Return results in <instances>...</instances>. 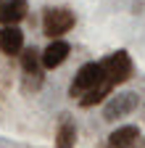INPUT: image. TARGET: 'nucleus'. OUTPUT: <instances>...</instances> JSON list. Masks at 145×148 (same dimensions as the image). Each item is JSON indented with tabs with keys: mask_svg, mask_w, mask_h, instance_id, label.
Here are the masks:
<instances>
[{
	"mask_svg": "<svg viewBox=\"0 0 145 148\" xmlns=\"http://www.w3.org/2000/svg\"><path fill=\"white\" fill-rule=\"evenodd\" d=\"M103 64V74H106V87L108 90H114L116 85H124L127 79L132 77V58H129V53L127 50H116L111 53Z\"/></svg>",
	"mask_w": 145,
	"mask_h": 148,
	"instance_id": "f257e3e1",
	"label": "nucleus"
},
{
	"mask_svg": "<svg viewBox=\"0 0 145 148\" xmlns=\"http://www.w3.org/2000/svg\"><path fill=\"white\" fill-rule=\"evenodd\" d=\"M106 85V74H103V64H84L77 74L74 79H71V87H69V95L71 98H82L87 95L90 90H95Z\"/></svg>",
	"mask_w": 145,
	"mask_h": 148,
	"instance_id": "f03ea898",
	"label": "nucleus"
},
{
	"mask_svg": "<svg viewBox=\"0 0 145 148\" xmlns=\"http://www.w3.org/2000/svg\"><path fill=\"white\" fill-rule=\"evenodd\" d=\"M74 13L69 8H48L42 16V32L50 37V40H58L61 34H66L71 27H74Z\"/></svg>",
	"mask_w": 145,
	"mask_h": 148,
	"instance_id": "7ed1b4c3",
	"label": "nucleus"
},
{
	"mask_svg": "<svg viewBox=\"0 0 145 148\" xmlns=\"http://www.w3.org/2000/svg\"><path fill=\"white\" fill-rule=\"evenodd\" d=\"M137 108V95L135 92H116V95L106 103L103 108V119L106 122H116L127 114H132V111Z\"/></svg>",
	"mask_w": 145,
	"mask_h": 148,
	"instance_id": "20e7f679",
	"label": "nucleus"
},
{
	"mask_svg": "<svg viewBox=\"0 0 145 148\" xmlns=\"http://www.w3.org/2000/svg\"><path fill=\"white\" fill-rule=\"evenodd\" d=\"M19 56H21V69H24V77H27L24 87L29 90V85H32V90H37V87L42 85V69H40L42 61H40V50L27 48V50H21Z\"/></svg>",
	"mask_w": 145,
	"mask_h": 148,
	"instance_id": "39448f33",
	"label": "nucleus"
},
{
	"mask_svg": "<svg viewBox=\"0 0 145 148\" xmlns=\"http://www.w3.org/2000/svg\"><path fill=\"white\" fill-rule=\"evenodd\" d=\"M69 53H71V48H69L66 40H53V42L40 53L42 69H56V66H61V64L69 58Z\"/></svg>",
	"mask_w": 145,
	"mask_h": 148,
	"instance_id": "423d86ee",
	"label": "nucleus"
},
{
	"mask_svg": "<svg viewBox=\"0 0 145 148\" xmlns=\"http://www.w3.org/2000/svg\"><path fill=\"white\" fill-rule=\"evenodd\" d=\"M24 50V32L19 27H0V53L19 56Z\"/></svg>",
	"mask_w": 145,
	"mask_h": 148,
	"instance_id": "0eeeda50",
	"label": "nucleus"
},
{
	"mask_svg": "<svg viewBox=\"0 0 145 148\" xmlns=\"http://www.w3.org/2000/svg\"><path fill=\"white\" fill-rule=\"evenodd\" d=\"M137 138H140V130L135 124H124L108 135V148H135Z\"/></svg>",
	"mask_w": 145,
	"mask_h": 148,
	"instance_id": "6e6552de",
	"label": "nucleus"
},
{
	"mask_svg": "<svg viewBox=\"0 0 145 148\" xmlns=\"http://www.w3.org/2000/svg\"><path fill=\"white\" fill-rule=\"evenodd\" d=\"M27 16V0H5L0 5V21L3 27H16Z\"/></svg>",
	"mask_w": 145,
	"mask_h": 148,
	"instance_id": "1a4fd4ad",
	"label": "nucleus"
},
{
	"mask_svg": "<svg viewBox=\"0 0 145 148\" xmlns=\"http://www.w3.org/2000/svg\"><path fill=\"white\" fill-rule=\"evenodd\" d=\"M74 143H77V127L71 119H63L56 132V148H74Z\"/></svg>",
	"mask_w": 145,
	"mask_h": 148,
	"instance_id": "9d476101",
	"label": "nucleus"
},
{
	"mask_svg": "<svg viewBox=\"0 0 145 148\" xmlns=\"http://www.w3.org/2000/svg\"><path fill=\"white\" fill-rule=\"evenodd\" d=\"M135 148H145V140H140V138H137V143H135Z\"/></svg>",
	"mask_w": 145,
	"mask_h": 148,
	"instance_id": "9b49d317",
	"label": "nucleus"
},
{
	"mask_svg": "<svg viewBox=\"0 0 145 148\" xmlns=\"http://www.w3.org/2000/svg\"><path fill=\"white\" fill-rule=\"evenodd\" d=\"M0 5H3V0H0Z\"/></svg>",
	"mask_w": 145,
	"mask_h": 148,
	"instance_id": "f8f14e48",
	"label": "nucleus"
}]
</instances>
